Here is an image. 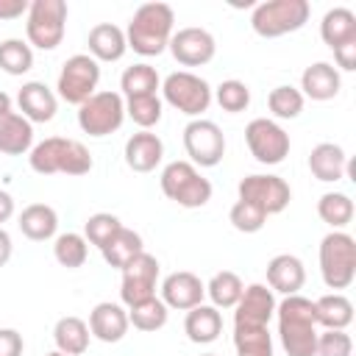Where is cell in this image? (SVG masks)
Returning <instances> with one entry per match:
<instances>
[{
    "label": "cell",
    "instance_id": "obj_43",
    "mask_svg": "<svg viewBox=\"0 0 356 356\" xmlns=\"http://www.w3.org/2000/svg\"><path fill=\"white\" fill-rule=\"evenodd\" d=\"M228 220H231V225H234L239 234H256V231L264 228L267 214H264L259 206L248 203V200H236V203L231 206V211H228Z\"/></svg>",
    "mask_w": 356,
    "mask_h": 356
},
{
    "label": "cell",
    "instance_id": "obj_7",
    "mask_svg": "<svg viewBox=\"0 0 356 356\" xmlns=\"http://www.w3.org/2000/svg\"><path fill=\"white\" fill-rule=\"evenodd\" d=\"M67 3L64 0H31L25 14L28 44L39 50H56L67 33Z\"/></svg>",
    "mask_w": 356,
    "mask_h": 356
},
{
    "label": "cell",
    "instance_id": "obj_50",
    "mask_svg": "<svg viewBox=\"0 0 356 356\" xmlns=\"http://www.w3.org/2000/svg\"><path fill=\"white\" fill-rule=\"evenodd\" d=\"M3 111H11V97L0 89V114H3Z\"/></svg>",
    "mask_w": 356,
    "mask_h": 356
},
{
    "label": "cell",
    "instance_id": "obj_44",
    "mask_svg": "<svg viewBox=\"0 0 356 356\" xmlns=\"http://www.w3.org/2000/svg\"><path fill=\"white\" fill-rule=\"evenodd\" d=\"M353 353V339L348 331H328L323 328L317 334L314 356H350Z\"/></svg>",
    "mask_w": 356,
    "mask_h": 356
},
{
    "label": "cell",
    "instance_id": "obj_31",
    "mask_svg": "<svg viewBox=\"0 0 356 356\" xmlns=\"http://www.w3.org/2000/svg\"><path fill=\"white\" fill-rule=\"evenodd\" d=\"M142 250H145L142 236H139L134 228H125V225L100 248L106 264H108V267H117V270H122V267H125L131 259H136Z\"/></svg>",
    "mask_w": 356,
    "mask_h": 356
},
{
    "label": "cell",
    "instance_id": "obj_6",
    "mask_svg": "<svg viewBox=\"0 0 356 356\" xmlns=\"http://www.w3.org/2000/svg\"><path fill=\"white\" fill-rule=\"evenodd\" d=\"M161 192L164 197H170L172 203L184 206V209H200L211 200V181L200 175V170L192 161H170L161 170Z\"/></svg>",
    "mask_w": 356,
    "mask_h": 356
},
{
    "label": "cell",
    "instance_id": "obj_48",
    "mask_svg": "<svg viewBox=\"0 0 356 356\" xmlns=\"http://www.w3.org/2000/svg\"><path fill=\"white\" fill-rule=\"evenodd\" d=\"M14 217V197L6 192V189H0V228H3V222H8Z\"/></svg>",
    "mask_w": 356,
    "mask_h": 356
},
{
    "label": "cell",
    "instance_id": "obj_8",
    "mask_svg": "<svg viewBox=\"0 0 356 356\" xmlns=\"http://www.w3.org/2000/svg\"><path fill=\"white\" fill-rule=\"evenodd\" d=\"M161 95L175 111H181V114H186L192 120H197L214 100V92H211L209 81L195 75V72H189V70L170 72L161 81Z\"/></svg>",
    "mask_w": 356,
    "mask_h": 356
},
{
    "label": "cell",
    "instance_id": "obj_36",
    "mask_svg": "<svg viewBox=\"0 0 356 356\" xmlns=\"http://www.w3.org/2000/svg\"><path fill=\"white\" fill-rule=\"evenodd\" d=\"M167 317H170V309L164 306L161 298H150L145 303H136L128 309V323L136 328V331H145V334H153L159 328L167 325Z\"/></svg>",
    "mask_w": 356,
    "mask_h": 356
},
{
    "label": "cell",
    "instance_id": "obj_51",
    "mask_svg": "<svg viewBox=\"0 0 356 356\" xmlns=\"http://www.w3.org/2000/svg\"><path fill=\"white\" fill-rule=\"evenodd\" d=\"M47 356H64V353H61V350H53V353H47Z\"/></svg>",
    "mask_w": 356,
    "mask_h": 356
},
{
    "label": "cell",
    "instance_id": "obj_32",
    "mask_svg": "<svg viewBox=\"0 0 356 356\" xmlns=\"http://www.w3.org/2000/svg\"><path fill=\"white\" fill-rule=\"evenodd\" d=\"M120 95L128 100V97H145V95H156L161 89V78L156 72V67H150L147 61H139V64H131L125 67L122 78H120Z\"/></svg>",
    "mask_w": 356,
    "mask_h": 356
},
{
    "label": "cell",
    "instance_id": "obj_41",
    "mask_svg": "<svg viewBox=\"0 0 356 356\" xmlns=\"http://www.w3.org/2000/svg\"><path fill=\"white\" fill-rule=\"evenodd\" d=\"M211 92H214V100L220 103V108L228 111V114H239V111H245L250 106V86L245 81L228 78Z\"/></svg>",
    "mask_w": 356,
    "mask_h": 356
},
{
    "label": "cell",
    "instance_id": "obj_10",
    "mask_svg": "<svg viewBox=\"0 0 356 356\" xmlns=\"http://www.w3.org/2000/svg\"><path fill=\"white\" fill-rule=\"evenodd\" d=\"M97 83H100V64L89 53H75L61 64L56 89L61 100L81 106L97 92Z\"/></svg>",
    "mask_w": 356,
    "mask_h": 356
},
{
    "label": "cell",
    "instance_id": "obj_20",
    "mask_svg": "<svg viewBox=\"0 0 356 356\" xmlns=\"http://www.w3.org/2000/svg\"><path fill=\"white\" fill-rule=\"evenodd\" d=\"M164 159V142L153 131H136L125 139V164L134 172H153Z\"/></svg>",
    "mask_w": 356,
    "mask_h": 356
},
{
    "label": "cell",
    "instance_id": "obj_42",
    "mask_svg": "<svg viewBox=\"0 0 356 356\" xmlns=\"http://www.w3.org/2000/svg\"><path fill=\"white\" fill-rule=\"evenodd\" d=\"M120 228H122V222H120V217H117V214L97 211V214L86 217V222H83V239L100 250V248H103V245H106V242H108Z\"/></svg>",
    "mask_w": 356,
    "mask_h": 356
},
{
    "label": "cell",
    "instance_id": "obj_52",
    "mask_svg": "<svg viewBox=\"0 0 356 356\" xmlns=\"http://www.w3.org/2000/svg\"><path fill=\"white\" fill-rule=\"evenodd\" d=\"M203 356H214V353H203Z\"/></svg>",
    "mask_w": 356,
    "mask_h": 356
},
{
    "label": "cell",
    "instance_id": "obj_14",
    "mask_svg": "<svg viewBox=\"0 0 356 356\" xmlns=\"http://www.w3.org/2000/svg\"><path fill=\"white\" fill-rule=\"evenodd\" d=\"M156 284H159V259L147 250H142L136 259H131L122 267V284H120V298L131 309L136 303H145L156 298Z\"/></svg>",
    "mask_w": 356,
    "mask_h": 356
},
{
    "label": "cell",
    "instance_id": "obj_1",
    "mask_svg": "<svg viewBox=\"0 0 356 356\" xmlns=\"http://www.w3.org/2000/svg\"><path fill=\"white\" fill-rule=\"evenodd\" d=\"M278 317V339L286 356H314L317 345V320H314V300L303 295H284L275 303Z\"/></svg>",
    "mask_w": 356,
    "mask_h": 356
},
{
    "label": "cell",
    "instance_id": "obj_25",
    "mask_svg": "<svg viewBox=\"0 0 356 356\" xmlns=\"http://www.w3.org/2000/svg\"><path fill=\"white\" fill-rule=\"evenodd\" d=\"M31 147H33V125L22 114H17L14 108L3 111L0 114V153L22 156Z\"/></svg>",
    "mask_w": 356,
    "mask_h": 356
},
{
    "label": "cell",
    "instance_id": "obj_24",
    "mask_svg": "<svg viewBox=\"0 0 356 356\" xmlns=\"http://www.w3.org/2000/svg\"><path fill=\"white\" fill-rule=\"evenodd\" d=\"M86 44H89V56L100 64V61H120L128 50V42H125V31L114 22H100L89 31L86 36Z\"/></svg>",
    "mask_w": 356,
    "mask_h": 356
},
{
    "label": "cell",
    "instance_id": "obj_39",
    "mask_svg": "<svg viewBox=\"0 0 356 356\" xmlns=\"http://www.w3.org/2000/svg\"><path fill=\"white\" fill-rule=\"evenodd\" d=\"M303 103H306V97L300 95V89L286 86V83L270 89V95H267V108L273 111L275 120H295V117H300Z\"/></svg>",
    "mask_w": 356,
    "mask_h": 356
},
{
    "label": "cell",
    "instance_id": "obj_49",
    "mask_svg": "<svg viewBox=\"0 0 356 356\" xmlns=\"http://www.w3.org/2000/svg\"><path fill=\"white\" fill-rule=\"evenodd\" d=\"M11 253H14V245H11V234H8L6 228H0V267H6V264H8Z\"/></svg>",
    "mask_w": 356,
    "mask_h": 356
},
{
    "label": "cell",
    "instance_id": "obj_26",
    "mask_svg": "<svg viewBox=\"0 0 356 356\" xmlns=\"http://www.w3.org/2000/svg\"><path fill=\"white\" fill-rule=\"evenodd\" d=\"M184 331H186L189 342H195V345L214 342L222 334V314H220V309L206 306V303L189 309L186 312V320H184Z\"/></svg>",
    "mask_w": 356,
    "mask_h": 356
},
{
    "label": "cell",
    "instance_id": "obj_17",
    "mask_svg": "<svg viewBox=\"0 0 356 356\" xmlns=\"http://www.w3.org/2000/svg\"><path fill=\"white\" fill-rule=\"evenodd\" d=\"M203 298H206V284L189 270H175L161 281V300L167 309L189 312L200 306Z\"/></svg>",
    "mask_w": 356,
    "mask_h": 356
},
{
    "label": "cell",
    "instance_id": "obj_30",
    "mask_svg": "<svg viewBox=\"0 0 356 356\" xmlns=\"http://www.w3.org/2000/svg\"><path fill=\"white\" fill-rule=\"evenodd\" d=\"M320 39L334 50L345 42H356V14L345 6L328 8L320 22Z\"/></svg>",
    "mask_w": 356,
    "mask_h": 356
},
{
    "label": "cell",
    "instance_id": "obj_47",
    "mask_svg": "<svg viewBox=\"0 0 356 356\" xmlns=\"http://www.w3.org/2000/svg\"><path fill=\"white\" fill-rule=\"evenodd\" d=\"M31 0H0V19H19L28 14Z\"/></svg>",
    "mask_w": 356,
    "mask_h": 356
},
{
    "label": "cell",
    "instance_id": "obj_27",
    "mask_svg": "<svg viewBox=\"0 0 356 356\" xmlns=\"http://www.w3.org/2000/svg\"><path fill=\"white\" fill-rule=\"evenodd\" d=\"M314 320L328 331H345L353 323V303L342 292H328L314 300Z\"/></svg>",
    "mask_w": 356,
    "mask_h": 356
},
{
    "label": "cell",
    "instance_id": "obj_40",
    "mask_svg": "<svg viewBox=\"0 0 356 356\" xmlns=\"http://www.w3.org/2000/svg\"><path fill=\"white\" fill-rule=\"evenodd\" d=\"M164 103L159 95H145V97H128L125 100V117H131L142 131H150L153 125L161 122Z\"/></svg>",
    "mask_w": 356,
    "mask_h": 356
},
{
    "label": "cell",
    "instance_id": "obj_23",
    "mask_svg": "<svg viewBox=\"0 0 356 356\" xmlns=\"http://www.w3.org/2000/svg\"><path fill=\"white\" fill-rule=\"evenodd\" d=\"M309 170L323 184L342 181L348 172V156L337 142H320L309 153Z\"/></svg>",
    "mask_w": 356,
    "mask_h": 356
},
{
    "label": "cell",
    "instance_id": "obj_38",
    "mask_svg": "<svg viewBox=\"0 0 356 356\" xmlns=\"http://www.w3.org/2000/svg\"><path fill=\"white\" fill-rule=\"evenodd\" d=\"M33 67V47L22 39L0 42V70L8 75H25Z\"/></svg>",
    "mask_w": 356,
    "mask_h": 356
},
{
    "label": "cell",
    "instance_id": "obj_16",
    "mask_svg": "<svg viewBox=\"0 0 356 356\" xmlns=\"http://www.w3.org/2000/svg\"><path fill=\"white\" fill-rule=\"evenodd\" d=\"M167 47H170L172 58H175L178 64H184V67H203V64H209V61L214 58V53H217L214 36H211L206 28H195V25L175 31Z\"/></svg>",
    "mask_w": 356,
    "mask_h": 356
},
{
    "label": "cell",
    "instance_id": "obj_18",
    "mask_svg": "<svg viewBox=\"0 0 356 356\" xmlns=\"http://www.w3.org/2000/svg\"><path fill=\"white\" fill-rule=\"evenodd\" d=\"M89 334L95 337V339H100V342H106V345H111V342H120L125 334H128V328H131V323H128V309L125 306H120V303H111V300H103V303H97L92 312H89Z\"/></svg>",
    "mask_w": 356,
    "mask_h": 356
},
{
    "label": "cell",
    "instance_id": "obj_11",
    "mask_svg": "<svg viewBox=\"0 0 356 356\" xmlns=\"http://www.w3.org/2000/svg\"><path fill=\"white\" fill-rule=\"evenodd\" d=\"M184 150L195 167H217L225 156V136L211 120H189L184 128Z\"/></svg>",
    "mask_w": 356,
    "mask_h": 356
},
{
    "label": "cell",
    "instance_id": "obj_4",
    "mask_svg": "<svg viewBox=\"0 0 356 356\" xmlns=\"http://www.w3.org/2000/svg\"><path fill=\"white\" fill-rule=\"evenodd\" d=\"M309 0H264L250 14V28L261 39H278L300 31L309 22Z\"/></svg>",
    "mask_w": 356,
    "mask_h": 356
},
{
    "label": "cell",
    "instance_id": "obj_5",
    "mask_svg": "<svg viewBox=\"0 0 356 356\" xmlns=\"http://www.w3.org/2000/svg\"><path fill=\"white\" fill-rule=\"evenodd\" d=\"M320 275L334 292L348 289L356 278V239L345 231H331L320 242Z\"/></svg>",
    "mask_w": 356,
    "mask_h": 356
},
{
    "label": "cell",
    "instance_id": "obj_2",
    "mask_svg": "<svg viewBox=\"0 0 356 356\" xmlns=\"http://www.w3.org/2000/svg\"><path fill=\"white\" fill-rule=\"evenodd\" d=\"M172 25H175V11L167 3H142L128 28H125V42L134 53L150 58L161 56L172 39Z\"/></svg>",
    "mask_w": 356,
    "mask_h": 356
},
{
    "label": "cell",
    "instance_id": "obj_34",
    "mask_svg": "<svg viewBox=\"0 0 356 356\" xmlns=\"http://www.w3.org/2000/svg\"><path fill=\"white\" fill-rule=\"evenodd\" d=\"M317 214L325 225H331L334 231H342L353 220V200L345 192H325L317 200Z\"/></svg>",
    "mask_w": 356,
    "mask_h": 356
},
{
    "label": "cell",
    "instance_id": "obj_12",
    "mask_svg": "<svg viewBox=\"0 0 356 356\" xmlns=\"http://www.w3.org/2000/svg\"><path fill=\"white\" fill-rule=\"evenodd\" d=\"M245 142L259 164H281L289 156V134L270 117H256L245 128Z\"/></svg>",
    "mask_w": 356,
    "mask_h": 356
},
{
    "label": "cell",
    "instance_id": "obj_9",
    "mask_svg": "<svg viewBox=\"0 0 356 356\" xmlns=\"http://www.w3.org/2000/svg\"><path fill=\"white\" fill-rule=\"evenodd\" d=\"M125 120V97L120 92H95L78 106V125L89 136H108L120 131Z\"/></svg>",
    "mask_w": 356,
    "mask_h": 356
},
{
    "label": "cell",
    "instance_id": "obj_19",
    "mask_svg": "<svg viewBox=\"0 0 356 356\" xmlns=\"http://www.w3.org/2000/svg\"><path fill=\"white\" fill-rule=\"evenodd\" d=\"M17 103H19V111L22 117L33 125V122H50L58 111V97L56 92L42 83V81H28L22 83L19 95H17Z\"/></svg>",
    "mask_w": 356,
    "mask_h": 356
},
{
    "label": "cell",
    "instance_id": "obj_29",
    "mask_svg": "<svg viewBox=\"0 0 356 356\" xmlns=\"http://www.w3.org/2000/svg\"><path fill=\"white\" fill-rule=\"evenodd\" d=\"M89 337H92V334H89L86 320H81V317H75V314L58 317L56 325H53L56 350H61L64 356H81V353H86Z\"/></svg>",
    "mask_w": 356,
    "mask_h": 356
},
{
    "label": "cell",
    "instance_id": "obj_37",
    "mask_svg": "<svg viewBox=\"0 0 356 356\" xmlns=\"http://www.w3.org/2000/svg\"><path fill=\"white\" fill-rule=\"evenodd\" d=\"M236 356H275L270 328H234Z\"/></svg>",
    "mask_w": 356,
    "mask_h": 356
},
{
    "label": "cell",
    "instance_id": "obj_46",
    "mask_svg": "<svg viewBox=\"0 0 356 356\" xmlns=\"http://www.w3.org/2000/svg\"><path fill=\"white\" fill-rule=\"evenodd\" d=\"M334 58H337V67L339 70L353 72L356 70V42H345V44L334 47Z\"/></svg>",
    "mask_w": 356,
    "mask_h": 356
},
{
    "label": "cell",
    "instance_id": "obj_35",
    "mask_svg": "<svg viewBox=\"0 0 356 356\" xmlns=\"http://www.w3.org/2000/svg\"><path fill=\"white\" fill-rule=\"evenodd\" d=\"M53 256L61 267L67 270H78L86 264V256H89V242L83 239V234H75V231H67V234H58L56 242H53Z\"/></svg>",
    "mask_w": 356,
    "mask_h": 356
},
{
    "label": "cell",
    "instance_id": "obj_33",
    "mask_svg": "<svg viewBox=\"0 0 356 356\" xmlns=\"http://www.w3.org/2000/svg\"><path fill=\"white\" fill-rule=\"evenodd\" d=\"M242 292H245V284H242V278H239L236 273H231V270L214 273V275L209 278V284H206V295L211 298V306H214V309H234L236 300L242 298Z\"/></svg>",
    "mask_w": 356,
    "mask_h": 356
},
{
    "label": "cell",
    "instance_id": "obj_28",
    "mask_svg": "<svg viewBox=\"0 0 356 356\" xmlns=\"http://www.w3.org/2000/svg\"><path fill=\"white\" fill-rule=\"evenodd\" d=\"M19 231L33 239V242H44V239H53L56 231H58V214L53 206L47 203H31L22 209L19 214Z\"/></svg>",
    "mask_w": 356,
    "mask_h": 356
},
{
    "label": "cell",
    "instance_id": "obj_15",
    "mask_svg": "<svg viewBox=\"0 0 356 356\" xmlns=\"http://www.w3.org/2000/svg\"><path fill=\"white\" fill-rule=\"evenodd\" d=\"M275 317V292L267 284L245 286L234 306V328H267Z\"/></svg>",
    "mask_w": 356,
    "mask_h": 356
},
{
    "label": "cell",
    "instance_id": "obj_21",
    "mask_svg": "<svg viewBox=\"0 0 356 356\" xmlns=\"http://www.w3.org/2000/svg\"><path fill=\"white\" fill-rule=\"evenodd\" d=\"M306 284V267L292 253H278L267 261V286L281 295H300Z\"/></svg>",
    "mask_w": 356,
    "mask_h": 356
},
{
    "label": "cell",
    "instance_id": "obj_13",
    "mask_svg": "<svg viewBox=\"0 0 356 356\" xmlns=\"http://www.w3.org/2000/svg\"><path fill=\"white\" fill-rule=\"evenodd\" d=\"M236 195L239 200H248L253 206H259L267 217L270 214H281L289 200H292V189L289 184L281 178V175H264V172H256V175H245L236 186Z\"/></svg>",
    "mask_w": 356,
    "mask_h": 356
},
{
    "label": "cell",
    "instance_id": "obj_3",
    "mask_svg": "<svg viewBox=\"0 0 356 356\" xmlns=\"http://www.w3.org/2000/svg\"><path fill=\"white\" fill-rule=\"evenodd\" d=\"M28 164L39 175H56V172L86 175L95 167L92 153L86 150V145L78 142V139H67V136H47L39 145H33L31 156H28Z\"/></svg>",
    "mask_w": 356,
    "mask_h": 356
},
{
    "label": "cell",
    "instance_id": "obj_45",
    "mask_svg": "<svg viewBox=\"0 0 356 356\" xmlns=\"http://www.w3.org/2000/svg\"><path fill=\"white\" fill-rule=\"evenodd\" d=\"M25 342L17 328H0V356H22Z\"/></svg>",
    "mask_w": 356,
    "mask_h": 356
},
{
    "label": "cell",
    "instance_id": "obj_22",
    "mask_svg": "<svg viewBox=\"0 0 356 356\" xmlns=\"http://www.w3.org/2000/svg\"><path fill=\"white\" fill-rule=\"evenodd\" d=\"M342 89V75L328 61H314L300 72V95L312 100H334Z\"/></svg>",
    "mask_w": 356,
    "mask_h": 356
}]
</instances>
